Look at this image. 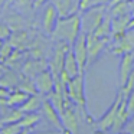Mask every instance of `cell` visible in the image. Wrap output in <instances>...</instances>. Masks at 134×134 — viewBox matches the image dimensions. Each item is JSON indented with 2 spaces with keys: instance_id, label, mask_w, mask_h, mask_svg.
<instances>
[{
  "instance_id": "1f68e13d",
  "label": "cell",
  "mask_w": 134,
  "mask_h": 134,
  "mask_svg": "<svg viewBox=\"0 0 134 134\" xmlns=\"http://www.w3.org/2000/svg\"><path fill=\"white\" fill-rule=\"evenodd\" d=\"M120 88H122V91H124L125 95L134 90V68H133V71L130 72V75H128V78H127V81H125L124 87H120Z\"/></svg>"
},
{
  "instance_id": "9c48e42d",
  "label": "cell",
  "mask_w": 134,
  "mask_h": 134,
  "mask_svg": "<svg viewBox=\"0 0 134 134\" xmlns=\"http://www.w3.org/2000/svg\"><path fill=\"white\" fill-rule=\"evenodd\" d=\"M74 55H75L76 61L79 65V71L81 74L85 72L87 69V62H88V46H87V35L84 32H81L78 35V38L75 39V42L71 46Z\"/></svg>"
},
{
  "instance_id": "bcb514c9",
  "label": "cell",
  "mask_w": 134,
  "mask_h": 134,
  "mask_svg": "<svg viewBox=\"0 0 134 134\" xmlns=\"http://www.w3.org/2000/svg\"><path fill=\"white\" fill-rule=\"evenodd\" d=\"M131 7H133V10H134V0L131 2Z\"/></svg>"
},
{
  "instance_id": "60d3db41",
  "label": "cell",
  "mask_w": 134,
  "mask_h": 134,
  "mask_svg": "<svg viewBox=\"0 0 134 134\" xmlns=\"http://www.w3.org/2000/svg\"><path fill=\"white\" fill-rule=\"evenodd\" d=\"M6 4H7V0H0V13H2V10L4 9Z\"/></svg>"
},
{
  "instance_id": "3957f363",
  "label": "cell",
  "mask_w": 134,
  "mask_h": 134,
  "mask_svg": "<svg viewBox=\"0 0 134 134\" xmlns=\"http://www.w3.org/2000/svg\"><path fill=\"white\" fill-rule=\"evenodd\" d=\"M66 92H68V97H69L71 101H72L78 108L82 110V113L85 114V117H87L88 121L95 122L87 111V97H85V78H84V74H79V75L71 78V81L68 82V85H66Z\"/></svg>"
},
{
  "instance_id": "44dd1931",
  "label": "cell",
  "mask_w": 134,
  "mask_h": 134,
  "mask_svg": "<svg viewBox=\"0 0 134 134\" xmlns=\"http://www.w3.org/2000/svg\"><path fill=\"white\" fill-rule=\"evenodd\" d=\"M30 94L22 91L20 88H15V90H10V94L7 95L6 101H7V107H15V108H19L25 101L27 99Z\"/></svg>"
},
{
  "instance_id": "83f0119b",
  "label": "cell",
  "mask_w": 134,
  "mask_h": 134,
  "mask_svg": "<svg viewBox=\"0 0 134 134\" xmlns=\"http://www.w3.org/2000/svg\"><path fill=\"white\" fill-rule=\"evenodd\" d=\"M41 121V114L38 113H26L23 115V118L19 121L22 128H33L38 122Z\"/></svg>"
},
{
  "instance_id": "ffe728a7",
  "label": "cell",
  "mask_w": 134,
  "mask_h": 134,
  "mask_svg": "<svg viewBox=\"0 0 134 134\" xmlns=\"http://www.w3.org/2000/svg\"><path fill=\"white\" fill-rule=\"evenodd\" d=\"M52 3L55 4L59 16H68L79 12L78 4L74 3V0H52Z\"/></svg>"
},
{
  "instance_id": "7402d4cb",
  "label": "cell",
  "mask_w": 134,
  "mask_h": 134,
  "mask_svg": "<svg viewBox=\"0 0 134 134\" xmlns=\"http://www.w3.org/2000/svg\"><path fill=\"white\" fill-rule=\"evenodd\" d=\"M64 71L71 76V78H74V76H76V75H79V74H81V71H79V65H78V61H76V58H75V55H74L72 49L68 51L66 56H65Z\"/></svg>"
},
{
  "instance_id": "7c38bea8",
  "label": "cell",
  "mask_w": 134,
  "mask_h": 134,
  "mask_svg": "<svg viewBox=\"0 0 134 134\" xmlns=\"http://www.w3.org/2000/svg\"><path fill=\"white\" fill-rule=\"evenodd\" d=\"M42 114H43L45 117H46V120L51 122V124L53 125V127L56 128V130H59L61 133H64V124H62V118H61V114H59V111L56 110L55 107L52 105V102L49 101V99H43V102H42Z\"/></svg>"
},
{
  "instance_id": "d4e9b609",
  "label": "cell",
  "mask_w": 134,
  "mask_h": 134,
  "mask_svg": "<svg viewBox=\"0 0 134 134\" xmlns=\"http://www.w3.org/2000/svg\"><path fill=\"white\" fill-rule=\"evenodd\" d=\"M107 12L111 15V18L115 16H122V15H131L133 13V7H131V2H121L117 3L111 7H107Z\"/></svg>"
},
{
  "instance_id": "484cf974",
  "label": "cell",
  "mask_w": 134,
  "mask_h": 134,
  "mask_svg": "<svg viewBox=\"0 0 134 134\" xmlns=\"http://www.w3.org/2000/svg\"><path fill=\"white\" fill-rule=\"evenodd\" d=\"M13 9L18 13L23 15H29L32 10H35V0H15L13 2Z\"/></svg>"
},
{
  "instance_id": "9a60e30c",
  "label": "cell",
  "mask_w": 134,
  "mask_h": 134,
  "mask_svg": "<svg viewBox=\"0 0 134 134\" xmlns=\"http://www.w3.org/2000/svg\"><path fill=\"white\" fill-rule=\"evenodd\" d=\"M128 121H130V114H128V111H127L125 97H124V99L121 101V104H120V107H118V111H117L115 120H114V122H113V127H111L110 133L117 134V133L124 131V128H125V125H127Z\"/></svg>"
},
{
  "instance_id": "6da1fadb",
  "label": "cell",
  "mask_w": 134,
  "mask_h": 134,
  "mask_svg": "<svg viewBox=\"0 0 134 134\" xmlns=\"http://www.w3.org/2000/svg\"><path fill=\"white\" fill-rule=\"evenodd\" d=\"M81 33V13L76 12L68 16H59L52 38L56 42H66L72 46L75 39Z\"/></svg>"
},
{
  "instance_id": "2e32d148",
  "label": "cell",
  "mask_w": 134,
  "mask_h": 134,
  "mask_svg": "<svg viewBox=\"0 0 134 134\" xmlns=\"http://www.w3.org/2000/svg\"><path fill=\"white\" fill-rule=\"evenodd\" d=\"M42 94L36 92V94H30L27 97V99L20 105V110L23 111L25 114L26 113H38V110L42 108V102H43V98H42Z\"/></svg>"
},
{
  "instance_id": "836d02e7",
  "label": "cell",
  "mask_w": 134,
  "mask_h": 134,
  "mask_svg": "<svg viewBox=\"0 0 134 134\" xmlns=\"http://www.w3.org/2000/svg\"><path fill=\"white\" fill-rule=\"evenodd\" d=\"M91 4H94V0H79V2H78V9H79V12L85 10L87 7H90Z\"/></svg>"
},
{
  "instance_id": "c3c4849f",
  "label": "cell",
  "mask_w": 134,
  "mask_h": 134,
  "mask_svg": "<svg viewBox=\"0 0 134 134\" xmlns=\"http://www.w3.org/2000/svg\"><path fill=\"white\" fill-rule=\"evenodd\" d=\"M0 128H2V122H0Z\"/></svg>"
},
{
  "instance_id": "d6a6232c",
  "label": "cell",
  "mask_w": 134,
  "mask_h": 134,
  "mask_svg": "<svg viewBox=\"0 0 134 134\" xmlns=\"http://www.w3.org/2000/svg\"><path fill=\"white\" fill-rule=\"evenodd\" d=\"M125 105H127V111L130 117H134V90L125 95Z\"/></svg>"
},
{
  "instance_id": "4fadbf2b",
  "label": "cell",
  "mask_w": 134,
  "mask_h": 134,
  "mask_svg": "<svg viewBox=\"0 0 134 134\" xmlns=\"http://www.w3.org/2000/svg\"><path fill=\"white\" fill-rule=\"evenodd\" d=\"M49 68V62L45 61L42 58H35V59H26V62L22 66V74L30 78H35L38 74H41L42 71Z\"/></svg>"
},
{
  "instance_id": "f1b7e54d",
  "label": "cell",
  "mask_w": 134,
  "mask_h": 134,
  "mask_svg": "<svg viewBox=\"0 0 134 134\" xmlns=\"http://www.w3.org/2000/svg\"><path fill=\"white\" fill-rule=\"evenodd\" d=\"M23 128L20 127L19 122H7V124H2L0 128V134H18Z\"/></svg>"
},
{
  "instance_id": "277c9868",
  "label": "cell",
  "mask_w": 134,
  "mask_h": 134,
  "mask_svg": "<svg viewBox=\"0 0 134 134\" xmlns=\"http://www.w3.org/2000/svg\"><path fill=\"white\" fill-rule=\"evenodd\" d=\"M110 51L114 55H122L125 52H134V27L127 29L122 35L111 36L108 43Z\"/></svg>"
},
{
  "instance_id": "603a6c76",
  "label": "cell",
  "mask_w": 134,
  "mask_h": 134,
  "mask_svg": "<svg viewBox=\"0 0 134 134\" xmlns=\"http://www.w3.org/2000/svg\"><path fill=\"white\" fill-rule=\"evenodd\" d=\"M25 113L20 108H15V107H9L7 110H4V113L0 117V122L2 124H7V122H19L23 118Z\"/></svg>"
},
{
  "instance_id": "ee69618b",
  "label": "cell",
  "mask_w": 134,
  "mask_h": 134,
  "mask_svg": "<svg viewBox=\"0 0 134 134\" xmlns=\"http://www.w3.org/2000/svg\"><path fill=\"white\" fill-rule=\"evenodd\" d=\"M4 42H6V41H3V39L0 38V49H2V46H3V43H4Z\"/></svg>"
},
{
  "instance_id": "7bdbcfd3",
  "label": "cell",
  "mask_w": 134,
  "mask_h": 134,
  "mask_svg": "<svg viewBox=\"0 0 134 134\" xmlns=\"http://www.w3.org/2000/svg\"><path fill=\"white\" fill-rule=\"evenodd\" d=\"M3 71H4V65H3V64H0V76H2V74H3Z\"/></svg>"
},
{
  "instance_id": "52a82bcc",
  "label": "cell",
  "mask_w": 134,
  "mask_h": 134,
  "mask_svg": "<svg viewBox=\"0 0 134 134\" xmlns=\"http://www.w3.org/2000/svg\"><path fill=\"white\" fill-rule=\"evenodd\" d=\"M111 39L107 38H98V36L92 35H87V46H88V62H87V68L91 66L92 64H95V61L98 59V56L102 53V51L108 46Z\"/></svg>"
},
{
  "instance_id": "f546056e",
  "label": "cell",
  "mask_w": 134,
  "mask_h": 134,
  "mask_svg": "<svg viewBox=\"0 0 134 134\" xmlns=\"http://www.w3.org/2000/svg\"><path fill=\"white\" fill-rule=\"evenodd\" d=\"M13 49H15V48L12 46V43H10L9 41L4 42L3 46H2V49H0V64H3V62L9 58V55L13 52Z\"/></svg>"
},
{
  "instance_id": "e575fe53",
  "label": "cell",
  "mask_w": 134,
  "mask_h": 134,
  "mask_svg": "<svg viewBox=\"0 0 134 134\" xmlns=\"http://www.w3.org/2000/svg\"><path fill=\"white\" fill-rule=\"evenodd\" d=\"M124 131H125V133H128V134H134V120L130 118V121L127 122V125H125Z\"/></svg>"
},
{
  "instance_id": "4dcf8cb0",
  "label": "cell",
  "mask_w": 134,
  "mask_h": 134,
  "mask_svg": "<svg viewBox=\"0 0 134 134\" xmlns=\"http://www.w3.org/2000/svg\"><path fill=\"white\" fill-rule=\"evenodd\" d=\"M12 33H13L12 27H10L4 20H0V38L3 39V41H9Z\"/></svg>"
},
{
  "instance_id": "d6986e66",
  "label": "cell",
  "mask_w": 134,
  "mask_h": 134,
  "mask_svg": "<svg viewBox=\"0 0 134 134\" xmlns=\"http://www.w3.org/2000/svg\"><path fill=\"white\" fill-rule=\"evenodd\" d=\"M26 55H25V52L22 49H13V52L9 55V58L6 59V61L3 62L4 66L7 68H12V69H18V68H22L23 66V64L26 61Z\"/></svg>"
},
{
  "instance_id": "d590c367",
  "label": "cell",
  "mask_w": 134,
  "mask_h": 134,
  "mask_svg": "<svg viewBox=\"0 0 134 134\" xmlns=\"http://www.w3.org/2000/svg\"><path fill=\"white\" fill-rule=\"evenodd\" d=\"M48 2H49V0H35V10L36 9H41V7L45 6Z\"/></svg>"
},
{
  "instance_id": "8992f818",
  "label": "cell",
  "mask_w": 134,
  "mask_h": 134,
  "mask_svg": "<svg viewBox=\"0 0 134 134\" xmlns=\"http://www.w3.org/2000/svg\"><path fill=\"white\" fill-rule=\"evenodd\" d=\"M69 49H71V45L66 43V42H56L55 48H53L52 58H51V61H49V69L52 71L55 79H58L59 74L64 69L65 56H66V53Z\"/></svg>"
},
{
  "instance_id": "30bf717a",
  "label": "cell",
  "mask_w": 134,
  "mask_h": 134,
  "mask_svg": "<svg viewBox=\"0 0 134 134\" xmlns=\"http://www.w3.org/2000/svg\"><path fill=\"white\" fill-rule=\"evenodd\" d=\"M33 81H35L38 92L42 94V95H48V94L52 92L53 88H55V76H53L52 71H51L49 68L42 71L41 74H38V75L33 78Z\"/></svg>"
},
{
  "instance_id": "8fae6325",
  "label": "cell",
  "mask_w": 134,
  "mask_h": 134,
  "mask_svg": "<svg viewBox=\"0 0 134 134\" xmlns=\"http://www.w3.org/2000/svg\"><path fill=\"white\" fill-rule=\"evenodd\" d=\"M59 13L56 10L53 3H48L45 6L43 15H42V29L46 35H52V32L55 30V26L58 23Z\"/></svg>"
},
{
  "instance_id": "f35d334b",
  "label": "cell",
  "mask_w": 134,
  "mask_h": 134,
  "mask_svg": "<svg viewBox=\"0 0 134 134\" xmlns=\"http://www.w3.org/2000/svg\"><path fill=\"white\" fill-rule=\"evenodd\" d=\"M30 134H32V133H30ZM36 134H62L61 133V131H43V133H36Z\"/></svg>"
},
{
  "instance_id": "7a4b0ae2",
  "label": "cell",
  "mask_w": 134,
  "mask_h": 134,
  "mask_svg": "<svg viewBox=\"0 0 134 134\" xmlns=\"http://www.w3.org/2000/svg\"><path fill=\"white\" fill-rule=\"evenodd\" d=\"M107 15V3H94L81 12V32L94 33Z\"/></svg>"
},
{
  "instance_id": "74e56055",
  "label": "cell",
  "mask_w": 134,
  "mask_h": 134,
  "mask_svg": "<svg viewBox=\"0 0 134 134\" xmlns=\"http://www.w3.org/2000/svg\"><path fill=\"white\" fill-rule=\"evenodd\" d=\"M134 27V10H133V15H131V19L128 22V29H133Z\"/></svg>"
},
{
  "instance_id": "5bb4252c",
  "label": "cell",
  "mask_w": 134,
  "mask_h": 134,
  "mask_svg": "<svg viewBox=\"0 0 134 134\" xmlns=\"http://www.w3.org/2000/svg\"><path fill=\"white\" fill-rule=\"evenodd\" d=\"M133 68H134V52H125L122 55H120V66H118L120 87H124Z\"/></svg>"
},
{
  "instance_id": "cb8c5ba5",
  "label": "cell",
  "mask_w": 134,
  "mask_h": 134,
  "mask_svg": "<svg viewBox=\"0 0 134 134\" xmlns=\"http://www.w3.org/2000/svg\"><path fill=\"white\" fill-rule=\"evenodd\" d=\"M92 35L98 36V38H107V39H111V35H113V29H111V15L107 12L104 20L101 22L98 27L95 29V32Z\"/></svg>"
},
{
  "instance_id": "4316f807",
  "label": "cell",
  "mask_w": 134,
  "mask_h": 134,
  "mask_svg": "<svg viewBox=\"0 0 134 134\" xmlns=\"http://www.w3.org/2000/svg\"><path fill=\"white\" fill-rule=\"evenodd\" d=\"M18 88H20L22 91H25V92H27V94H36V92H38L33 78L26 76V75H23V74L20 75V79H19Z\"/></svg>"
},
{
  "instance_id": "ac0fdd59",
  "label": "cell",
  "mask_w": 134,
  "mask_h": 134,
  "mask_svg": "<svg viewBox=\"0 0 134 134\" xmlns=\"http://www.w3.org/2000/svg\"><path fill=\"white\" fill-rule=\"evenodd\" d=\"M19 79H20V76H19L12 68L4 66V71H3V74H2V76H0V85L9 88V90L10 88L15 90V88H18Z\"/></svg>"
},
{
  "instance_id": "8d00e7d4",
  "label": "cell",
  "mask_w": 134,
  "mask_h": 134,
  "mask_svg": "<svg viewBox=\"0 0 134 134\" xmlns=\"http://www.w3.org/2000/svg\"><path fill=\"white\" fill-rule=\"evenodd\" d=\"M121 2H133V0H108L107 2V7H111L117 3H121Z\"/></svg>"
},
{
  "instance_id": "e0dca14e",
  "label": "cell",
  "mask_w": 134,
  "mask_h": 134,
  "mask_svg": "<svg viewBox=\"0 0 134 134\" xmlns=\"http://www.w3.org/2000/svg\"><path fill=\"white\" fill-rule=\"evenodd\" d=\"M29 33L26 32V30H13L12 36L9 38V42L12 43L13 48H16V49H26L27 46H29Z\"/></svg>"
},
{
  "instance_id": "b9f144b4",
  "label": "cell",
  "mask_w": 134,
  "mask_h": 134,
  "mask_svg": "<svg viewBox=\"0 0 134 134\" xmlns=\"http://www.w3.org/2000/svg\"><path fill=\"white\" fill-rule=\"evenodd\" d=\"M92 134H111V133H108V131H102V130H97L95 133H92Z\"/></svg>"
},
{
  "instance_id": "f6af8a7d",
  "label": "cell",
  "mask_w": 134,
  "mask_h": 134,
  "mask_svg": "<svg viewBox=\"0 0 134 134\" xmlns=\"http://www.w3.org/2000/svg\"><path fill=\"white\" fill-rule=\"evenodd\" d=\"M13 2H15V0H7V4H12Z\"/></svg>"
},
{
  "instance_id": "ab89813d",
  "label": "cell",
  "mask_w": 134,
  "mask_h": 134,
  "mask_svg": "<svg viewBox=\"0 0 134 134\" xmlns=\"http://www.w3.org/2000/svg\"><path fill=\"white\" fill-rule=\"evenodd\" d=\"M30 131H32V128H23V130H20L18 134H30Z\"/></svg>"
},
{
  "instance_id": "ba28073f",
  "label": "cell",
  "mask_w": 134,
  "mask_h": 134,
  "mask_svg": "<svg viewBox=\"0 0 134 134\" xmlns=\"http://www.w3.org/2000/svg\"><path fill=\"white\" fill-rule=\"evenodd\" d=\"M74 102L66 104L64 107V111L61 113L62 124H64V133L62 134H78L79 121H78V114L75 111Z\"/></svg>"
},
{
  "instance_id": "5b68a950",
  "label": "cell",
  "mask_w": 134,
  "mask_h": 134,
  "mask_svg": "<svg viewBox=\"0 0 134 134\" xmlns=\"http://www.w3.org/2000/svg\"><path fill=\"white\" fill-rule=\"evenodd\" d=\"M124 97H125L124 91H122V88H120L117 95H115V99H114V102L110 105V108L102 114L101 118L94 122V124L97 125V130H102V131H108V133H110L111 127H113V122H114V120H115L118 107H120V104H121V101L124 99Z\"/></svg>"
},
{
  "instance_id": "7dc6e473",
  "label": "cell",
  "mask_w": 134,
  "mask_h": 134,
  "mask_svg": "<svg viewBox=\"0 0 134 134\" xmlns=\"http://www.w3.org/2000/svg\"><path fill=\"white\" fill-rule=\"evenodd\" d=\"M117 134H128V133H125V131H121V133H117Z\"/></svg>"
}]
</instances>
